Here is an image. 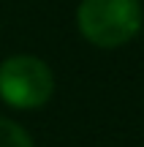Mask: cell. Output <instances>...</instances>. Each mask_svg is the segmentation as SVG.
Here are the masks:
<instances>
[{"label":"cell","instance_id":"1","mask_svg":"<svg viewBox=\"0 0 144 147\" xmlns=\"http://www.w3.org/2000/svg\"><path fill=\"white\" fill-rule=\"evenodd\" d=\"M76 25L95 47H123L141 27V0H82Z\"/></svg>","mask_w":144,"mask_h":147},{"label":"cell","instance_id":"2","mask_svg":"<svg viewBox=\"0 0 144 147\" xmlns=\"http://www.w3.org/2000/svg\"><path fill=\"white\" fill-rule=\"evenodd\" d=\"M54 93V74L35 55H11L0 63V98L14 109H38Z\"/></svg>","mask_w":144,"mask_h":147},{"label":"cell","instance_id":"3","mask_svg":"<svg viewBox=\"0 0 144 147\" xmlns=\"http://www.w3.org/2000/svg\"><path fill=\"white\" fill-rule=\"evenodd\" d=\"M0 147H33V139L14 120L0 117Z\"/></svg>","mask_w":144,"mask_h":147}]
</instances>
